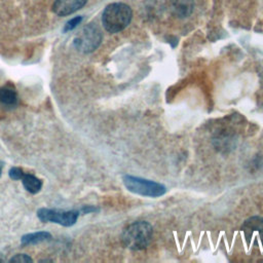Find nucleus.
Returning <instances> with one entry per match:
<instances>
[{"label": "nucleus", "mask_w": 263, "mask_h": 263, "mask_svg": "<svg viewBox=\"0 0 263 263\" xmlns=\"http://www.w3.org/2000/svg\"><path fill=\"white\" fill-rule=\"evenodd\" d=\"M152 226L146 221H137L126 226L122 232V243L134 251H140L150 243L152 239Z\"/></svg>", "instance_id": "nucleus-1"}, {"label": "nucleus", "mask_w": 263, "mask_h": 263, "mask_svg": "<svg viewBox=\"0 0 263 263\" xmlns=\"http://www.w3.org/2000/svg\"><path fill=\"white\" fill-rule=\"evenodd\" d=\"M132 20V9L124 3H111L103 11L102 23L109 33L125 29Z\"/></svg>", "instance_id": "nucleus-2"}, {"label": "nucleus", "mask_w": 263, "mask_h": 263, "mask_svg": "<svg viewBox=\"0 0 263 263\" xmlns=\"http://www.w3.org/2000/svg\"><path fill=\"white\" fill-rule=\"evenodd\" d=\"M124 186L133 193H137L143 196L157 197L165 193V187L159 183L125 175L122 178Z\"/></svg>", "instance_id": "nucleus-3"}, {"label": "nucleus", "mask_w": 263, "mask_h": 263, "mask_svg": "<svg viewBox=\"0 0 263 263\" xmlns=\"http://www.w3.org/2000/svg\"><path fill=\"white\" fill-rule=\"evenodd\" d=\"M102 34L95 24L86 25L81 32L74 38V46L81 52H91L100 45Z\"/></svg>", "instance_id": "nucleus-4"}, {"label": "nucleus", "mask_w": 263, "mask_h": 263, "mask_svg": "<svg viewBox=\"0 0 263 263\" xmlns=\"http://www.w3.org/2000/svg\"><path fill=\"white\" fill-rule=\"evenodd\" d=\"M78 211H62L42 208L37 212V217L40 221L58 223L66 227L74 225L78 219Z\"/></svg>", "instance_id": "nucleus-5"}, {"label": "nucleus", "mask_w": 263, "mask_h": 263, "mask_svg": "<svg viewBox=\"0 0 263 263\" xmlns=\"http://www.w3.org/2000/svg\"><path fill=\"white\" fill-rule=\"evenodd\" d=\"M87 0H55L52 5V10L59 16L69 15L80 9Z\"/></svg>", "instance_id": "nucleus-6"}, {"label": "nucleus", "mask_w": 263, "mask_h": 263, "mask_svg": "<svg viewBox=\"0 0 263 263\" xmlns=\"http://www.w3.org/2000/svg\"><path fill=\"white\" fill-rule=\"evenodd\" d=\"M242 232L248 240L252 239L254 235H258L259 238L263 239V218L261 217H252L248 219L242 227Z\"/></svg>", "instance_id": "nucleus-7"}, {"label": "nucleus", "mask_w": 263, "mask_h": 263, "mask_svg": "<svg viewBox=\"0 0 263 263\" xmlns=\"http://www.w3.org/2000/svg\"><path fill=\"white\" fill-rule=\"evenodd\" d=\"M170 7L175 16L184 18L191 14L194 7V0H170Z\"/></svg>", "instance_id": "nucleus-8"}, {"label": "nucleus", "mask_w": 263, "mask_h": 263, "mask_svg": "<svg viewBox=\"0 0 263 263\" xmlns=\"http://www.w3.org/2000/svg\"><path fill=\"white\" fill-rule=\"evenodd\" d=\"M21 180H22L23 186L25 187V189L28 192H30L32 194H35V193H37L41 190L42 181L40 179H38L37 177H35L34 175L24 174V176Z\"/></svg>", "instance_id": "nucleus-9"}, {"label": "nucleus", "mask_w": 263, "mask_h": 263, "mask_svg": "<svg viewBox=\"0 0 263 263\" xmlns=\"http://www.w3.org/2000/svg\"><path fill=\"white\" fill-rule=\"evenodd\" d=\"M51 238V234L46 231H37L33 233H28L22 236L21 242L22 245L29 246V245H36L41 241H45Z\"/></svg>", "instance_id": "nucleus-10"}, {"label": "nucleus", "mask_w": 263, "mask_h": 263, "mask_svg": "<svg viewBox=\"0 0 263 263\" xmlns=\"http://www.w3.org/2000/svg\"><path fill=\"white\" fill-rule=\"evenodd\" d=\"M17 101L18 97L13 88L9 86H3L0 88V103L5 106H15Z\"/></svg>", "instance_id": "nucleus-11"}, {"label": "nucleus", "mask_w": 263, "mask_h": 263, "mask_svg": "<svg viewBox=\"0 0 263 263\" xmlns=\"http://www.w3.org/2000/svg\"><path fill=\"white\" fill-rule=\"evenodd\" d=\"M32 258L29 257L28 255L26 254H17V255H14L10 260L9 262H14V263H30L32 262Z\"/></svg>", "instance_id": "nucleus-12"}, {"label": "nucleus", "mask_w": 263, "mask_h": 263, "mask_svg": "<svg viewBox=\"0 0 263 263\" xmlns=\"http://www.w3.org/2000/svg\"><path fill=\"white\" fill-rule=\"evenodd\" d=\"M81 21H82V17H81V16H76V17L71 18V20L65 25V27H64V32H68V31L73 30L74 28H76V27L80 24Z\"/></svg>", "instance_id": "nucleus-13"}, {"label": "nucleus", "mask_w": 263, "mask_h": 263, "mask_svg": "<svg viewBox=\"0 0 263 263\" xmlns=\"http://www.w3.org/2000/svg\"><path fill=\"white\" fill-rule=\"evenodd\" d=\"M24 172L20 168V167H16V166H13L10 168L9 171V177L12 179V180H21L24 176Z\"/></svg>", "instance_id": "nucleus-14"}, {"label": "nucleus", "mask_w": 263, "mask_h": 263, "mask_svg": "<svg viewBox=\"0 0 263 263\" xmlns=\"http://www.w3.org/2000/svg\"><path fill=\"white\" fill-rule=\"evenodd\" d=\"M1 172H2V164L0 163V175H1Z\"/></svg>", "instance_id": "nucleus-15"}]
</instances>
